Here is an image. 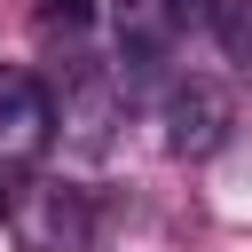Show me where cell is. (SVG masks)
I'll use <instances>...</instances> for the list:
<instances>
[{"label":"cell","instance_id":"277c9868","mask_svg":"<svg viewBox=\"0 0 252 252\" xmlns=\"http://www.w3.org/2000/svg\"><path fill=\"white\" fill-rule=\"evenodd\" d=\"M118 118H126V79L79 71V79H71V87L55 94V134H63L71 150H110Z\"/></svg>","mask_w":252,"mask_h":252},{"label":"cell","instance_id":"7a4b0ae2","mask_svg":"<svg viewBox=\"0 0 252 252\" xmlns=\"http://www.w3.org/2000/svg\"><path fill=\"white\" fill-rule=\"evenodd\" d=\"M158 126H165V150L173 158H213L236 126V102L220 79H173L165 102H158Z\"/></svg>","mask_w":252,"mask_h":252},{"label":"cell","instance_id":"6da1fadb","mask_svg":"<svg viewBox=\"0 0 252 252\" xmlns=\"http://www.w3.org/2000/svg\"><path fill=\"white\" fill-rule=\"evenodd\" d=\"M8 228H16L24 252H87L94 213H87V197H79L71 181H16V197H8Z\"/></svg>","mask_w":252,"mask_h":252},{"label":"cell","instance_id":"52a82bcc","mask_svg":"<svg viewBox=\"0 0 252 252\" xmlns=\"http://www.w3.org/2000/svg\"><path fill=\"white\" fill-rule=\"evenodd\" d=\"M87 16H94V0H47V8H39V24H47V32H79Z\"/></svg>","mask_w":252,"mask_h":252},{"label":"cell","instance_id":"8992f818","mask_svg":"<svg viewBox=\"0 0 252 252\" xmlns=\"http://www.w3.org/2000/svg\"><path fill=\"white\" fill-rule=\"evenodd\" d=\"M205 24H213V39L252 71V0H213V8H205Z\"/></svg>","mask_w":252,"mask_h":252},{"label":"cell","instance_id":"3957f363","mask_svg":"<svg viewBox=\"0 0 252 252\" xmlns=\"http://www.w3.org/2000/svg\"><path fill=\"white\" fill-rule=\"evenodd\" d=\"M47 142H55V94H47L32 71L0 63V173L32 165Z\"/></svg>","mask_w":252,"mask_h":252},{"label":"cell","instance_id":"5b68a950","mask_svg":"<svg viewBox=\"0 0 252 252\" xmlns=\"http://www.w3.org/2000/svg\"><path fill=\"white\" fill-rule=\"evenodd\" d=\"M110 32H118V63H126V79H142V71L165 63L181 16H173L165 0H118V8H110Z\"/></svg>","mask_w":252,"mask_h":252}]
</instances>
